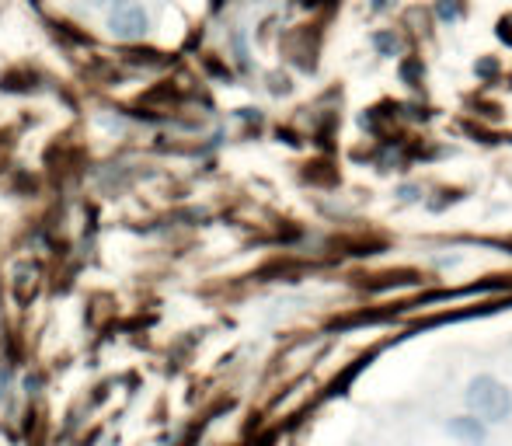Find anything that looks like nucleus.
<instances>
[{"label": "nucleus", "instance_id": "nucleus-1", "mask_svg": "<svg viewBox=\"0 0 512 446\" xmlns=\"http://www.w3.org/2000/svg\"><path fill=\"white\" fill-rule=\"evenodd\" d=\"M464 401H467V412L485 422V426H502V422L512 419V391L499 377H492V373L471 377Z\"/></svg>", "mask_w": 512, "mask_h": 446}, {"label": "nucleus", "instance_id": "nucleus-2", "mask_svg": "<svg viewBox=\"0 0 512 446\" xmlns=\"http://www.w3.org/2000/svg\"><path fill=\"white\" fill-rule=\"evenodd\" d=\"M108 32L119 42H140L150 32V11L143 7V0H129L108 11Z\"/></svg>", "mask_w": 512, "mask_h": 446}, {"label": "nucleus", "instance_id": "nucleus-3", "mask_svg": "<svg viewBox=\"0 0 512 446\" xmlns=\"http://www.w3.org/2000/svg\"><path fill=\"white\" fill-rule=\"evenodd\" d=\"M446 433H450V440H457L460 446H485V440H488V426L481 419H474L471 412L450 415V419H446Z\"/></svg>", "mask_w": 512, "mask_h": 446}, {"label": "nucleus", "instance_id": "nucleus-4", "mask_svg": "<svg viewBox=\"0 0 512 446\" xmlns=\"http://www.w3.org/2000/svg\"><path fill=\"white\" fill-rule=\"evenodd\" d=\"M460 11H464V7H460V0H439V4H436V14H439L443 21L457 18Z\"/></svg>", "mask_w": 512, "mask_h": 446}, {"label": "nucleus", "instance_id": "nucleus-5", "mask_svg": "<svg viewBox=\"0 0 512 446\" xmlns=\"http://www.w3.org/2000/svg\"><path fill=\"white\" fill-rule=\"evenodd\" d=\"M84 4H91V7H102V11H112V7L129 4V0H84Z\"/></svg>", "mask_w": 512, "mask_h": 446}, {"label": "nucleus", "instance_id": "nucleus-6", "mask_svg": "<svg viewBox=\"0 0 512 446\" xmlns=\"http://www.w3.org/2000/svg\"><path fill=\"white\" fill-rule=\"evenodd\" d=\"M377 49H387V53H391V49H394V39H391V35H384V39H377Z\"/></svg>", "mask_w": 512, "mask_h": 446}]
</instances>
